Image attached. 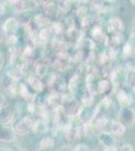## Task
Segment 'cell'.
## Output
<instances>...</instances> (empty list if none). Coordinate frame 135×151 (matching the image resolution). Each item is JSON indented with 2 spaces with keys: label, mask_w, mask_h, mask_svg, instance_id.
<instances>
[{
  "label": "cell",
  "mask_w": 135,
  "mask_h": 151,
  "mask_svg": "<svg viewBox=\"0 0 135 151\" xmlns=\"http://www.w3.org/2000/svg\"><path fill=\"white\" fill-rule=\"evenodd\" d=\"M33 120L28 116H25L23 118H20L19 120H17L15 124H14V131L16 134L19 135H25V134L29 133L30 131H32L33 127Z\"/></svg>",
  "instance_id": "6da1fadb"
},
{
  "label": "cell",
  "mask_w": 135,
  "mask_h": 151,
  "mask_svg": "<svg viewBox=\"0 0 135 151\" xmlns=\"http://www.w3.org/2000/svg\"><path fill=\"white\" fill-rule=\"evenodd\" d=\"M119 117L124 125H128V126L134 125L135 111L133 109L129 108V107H127V108H122L119 113Z\"/></svg>",
  "instance_id": "7a4b0ae2"
},
{
  "label": "cell",
  "mask_w": 135,
  "mask_h": 151,
  "mask_svg": "<svg viewBox=\"0 0 135 151\" xmlns=\"http://www.w3.org/2000/svg\"><path fill=\"white\" fill-rule=\"evenodd\" d=\"M16 133L13 128L7 125H0V141L12 142L15 140Z\"/></svg>",
  "instance_id": "3957f363"
},
{
  "label": "cell",
  "mask_w": 135,
  "mask_h": 151,
  "mask_svg": "<svg viewBox=\"0 0 135 151\" xmlns=\"http://www.w3.org/2000/svg\"><path fill=\"white\" fill-rule=\"evenodd\" d=\"M62 107L64 108V110L66 111V113H67L69 116L78 115V113H79V111L81 109L79 104L77 103V101H76V100H74V99H69V100L64 101Z\"/></svg>",
  "instance_id": "277c9868"
},
{
  "label": "cell",
  "mask_w": 135,
  "mask_h": 151,
  "mask_svg": "<svg viewBox=\"0 0 135 151\" xmlns=\"http://www.w3.org/2000/svg\"><path fill=\"white\" fill-rule=\"evenodd\" d=\"M56 122L61 127H69L70 126V116L66 113L63 107H58L56 111Z\"/></svg>",
  "instance_id": "5b68a950"
},
{
  "label": "cell",
  "mask_w": 135,
  "mask_h": 151,
  "mask_svg": "<svg viewBox=\"0 0 135 151\" xmlns=\"http://www.w3.org/2000/svg\"><path fill=\"white\" fill-rule=\"evenodd\" d=\"M108 130H109V133L122 136L126 132V127L123 123L119 122V121H110L108 123Z\"/></svg>",
  "instance_id": "8992f818"
},
{
  "label": "cell",
  "mask_w": 135,
  "mask_h": 151,
  "mask_svg": "<svg viewBox=\"0 0 135 151\" xmlns=\"http://www.w3.org/2000/svg\"><path fill=\"white\" fill-rule=\"evenodd\" d=\"M98 139H99L100 142H101L107 149L108 148H114L115 138L113 137L111 133L106 132V131H102V132L98 135Z\"/></svg>",
  "instance_id": "52a82bcc"
},
{
  "label": "cell",
  "mask_w": 135,
  "mask_h": 151,
  "mask_svg": "<svg viewBox=\"0 0 135 151\" xmlns=\"http://www.w3.org/2000/svg\"><path fill=\"white\" fill-rule=\"evenodd\" d=\"M107 28L109 32L114 33V35H118L123 29V23H122L121 19L117 17L111 18L107 24Z\"/></svg>",
  "instance_id": "ba28073f"
},
{
  "label": "cell",
  "mask_w": 135,
  "mask_h": 151,
  "mask_svg": "<svg viewBox=\"0 0 135 151\" xmlns=\"http://www.w3.org/2000/svg\"><path fill=\"white\" fill-rule=\"evenodd\" d=\"M13 111L10 107H4L0 109V123L3 125H7L13 120Z\"/></svg>",
  "instance_id": "9c48e42d"
},
{
  "label": "cell",
  "mask_w": 135,
  "mask_h": 151,
  "mask_svg": "<svg viewBox=\"0 0 135 151\" xmlns=\"http://www.w3.org/2000/svg\"><path fill=\"white\" fill-rule=\"evenodd\" d=\"M66 139H67L69 142H76L80 139L81 137V131L80 128L78 127H74V126H69L68 129L66 130Z\"/></svg>",
  "instance_id": "30bf717a"
},
{
  "label": "cell",
  "mask_w": 135,
  "mask_h": 151,
  "mask_svg": "<svg viewBox=\"0 0 135 151\" xmlns=\"http://www.w3.org/2000/svg\"><path fill=\"white\" fill-rule=\"evenodd\" d=\"M17 28H18V21L14 17L8 18L3 23V30L6 33H9L10 35H13V33L16 32Z\"/></svg>",
  "instance_id": "8fae6325"
},
{
  "label": "cell",
  "mask_w": 135,
  "mask_h": 151,
  "mask_svg": "<svg viewBox=\"0 0 135 151\" xmlns=\"http://www.w3.org/2000/svg\"><path fill=\"white\" fill-rule=\"evenodd\" d=\"M96 114V110L92 111L89 108V106L85 107V108H81L79 113H78V116L80 117V119L83 121L84 123H89L91 121V119L95 116Z\"/></svg>",
  "instance_id": "7c38bea8"
},
{
  "label": "cell",
  "mask_w": 135,
  "mask_h": 151,
  "mask_svg": "<svg viewBox=\"0 0 135 151\" xmlns=\"http://www.w3.org/2000/svg\"><path fill=\"white\" fill-rule=\"evenodd\" d=\"M117 99H118L120 105H121L123 108H127L129 107V105L132 103V99L126 92H124L123 90H120L117 93Z\"/></svg>",
  "instance_id": "4fadbf2b"
},
{
  "label": "cell",
  "mask_w": 135,
  "mask_h": 151,
  "mask_svg": "<svg viewBox=\"0 0 135 151\" xmlns=\"http://www.w3.org/2000/svg\"><path fill=\"white\" fill-rule=\"evenodd\" d=\"M28 87L30 89H32L34 92H40L43 88V85L40 78H38L36 76H33V77H30L28 79Z\"/></svg>",
  "instance_id": "5bb4252c"
},
{
  "label": "cell",
  "mask_w": 135,
  "mask_h": 151,
  "mask_svg": "<svg viewBox=\"0 0 135 151\" xmlns=\"http://www.w3.org/2000/svg\"><path fill=\"white\" fill-rule=\"evenodd\" d=\"M15 80H13L7 74H5L1 78V85L3 87V89L6 90V91H11L15 87Z\"/></svg>",
  "instance_id": "9a60e30c"
},
{
  "label": "cell",
  "mask_w": 135,
  "mask_h": 151,
  "mask_svg": "<svg viewBox=\"0 0 135 151\" xmlns=\"http://www.w3.org/2000/svg\"><path fill=\"white\" fill-rule=\"evenodd\" d=\"M7 75L9 76V77H11L13 80H19L21 77H22L23 75V72H22V69H21L20 67H17V65H13L12 68H9V70H7L6 73Z\"/></svg>",
  "instance_id": "2e32d148"
},
{
  "label": "cell",
  "mask_w": 135,
  "mask_h": 151,
  "mask_svg": "<svg viewBox=\"0 0 135 151\" xmlns=\"http://www.w3.org/2000/svg\"><path fill=\"white\" fill-rule=\"evenodd\" d=\"M48 130V124L43 120H38L33 123L32 131L34 133H45Z\"/></svg>",
  "instance_id": "e0dca14e"
},
{
  "label": "cell",
  "mask_w": 135,
  "mask_h": 151,
  "mask_svg": "<svg viewBox=\"0 0 135 151\" xmlns=\"http://www.w3.org/2000/svg\"><path fill=\"white\" fill-rule=\"evenodd\" d=\"M55 145V141H53V138L51 137H45L40 140V150H46L50 149L53 146Z\"/></svg>",
  "instance_id": "ac0fdd59"
},
{
  "label": "cell",
  "mask_w": 135,
  "mask_h": 151,
  "mask_svg": "<svg viewBox=\"0 0 135 151\" xmlns=\"http://www.w3.org/2000/svg\"><path fill=\"white\" fill-rule=\"evenodd\" d=\"M109 89H110V83L107 80H102L98 84V91L100 93H106Z\"/></svg>",
  "instance_id": "d6986e66"
},
{
  "label": "cell",
  "mask_w": 135,
  "mask_h": 151,
  "mask_svg": "<svg viewBox=\"0 0 135 151\" xmlns=\"http://www.w3.org/2000/svg\"><path fill=\"white\" fill-rule=\"evenodd\" d=\"M20 95L22 98L26 99V100H28V98H32V96L30 95L29 87H27L24 84H21V86H20Z\"/></svg>",
  "instance_id": "ffe728a7"
},
{
  "label": "cell",
  "mask_w": 135,
  "mask_h": 151,
  "mask_svg": "<svg viewBox=\"0 0 135 151\" xmlns=\"http://www.w3.org/2000/svg\"><path fill=\"white\" fill-rule=\"evenodd\" d=\"M56 5H58V8L63 12H68L71 7L70 2L68 1H58L56 2Z\"/></svg>",
  "instance_id": "44dd1931"
},
{
  "label": "cell",
  "mask_w": 135,
  "mask_h": 151,
  "mask_svg": "<svg viewBox=\"0 0 135 151\" xmlns=\"http://www.w3.org/2000/svg\"><path fill=\"white\" fill-rule=\"evenodd\" d=\"M14 6H15L16 10L19 11V12H22V10H24V8H25V2L24 1H14Z\"/></svg>",
  "instance_id": "7402d4cb"
},
{
  "label": "cell",
  "mask_w": 135,
  "mask_h": 151,
  "mask_svg": "<svg viewBox=\"0 0 135 151\" xmlns=\"http://www.w3.org/2000/svg\"><path fill=\"white\" fill-rule=\"evenodd\" d=\"M48 36H50V31H48V29L43 28L40 31V37L41 38V40H48Z\"/></svg>",
  "instance_id": "603a6c76"
},
{
  "label": "cell",
  "mask_w": 135,
  "mask_h": 151,
  "mask_svg": "<svg viewBox=\"0 0 135 151\" xmlns=\"http://www.w3.org/2000/svg\"><path fill=\"white\" fill-rule=\"evenodd\" d=\"M132 52V47L130 45H125L123 47V55L125 58H128Z\"/></svg>",
  "instance_id": "cb8c5ba5"
},
{
  "label": "cell",
  "mask_w": 135,
  "mask_h": 151,
  "mask_svg": "<svg viewBox=\"0 0 135 151\" xmlns=\"http://www.w3.org/2000/svg\"><path fill=\"white\" fill-rule=\"evenodd\" d=\"M92 35H94L95 38H98V37H100V36H102L101 29L99 27H95V29H93V31H92Z\"/></svg>",
  "instance_id": "d4e9b609"
},
{
  "label": "cell",
  "mask_w": 135,
  "mask_h": 151,
  "mask_svg": "<svg viewBox=\"0 0 135 151\" xmlns=\"http://www.w3.org/2000/svg\"><path fill=\"white\" fill-rule=\"evenodd\" d=\"M120 151H134L132 145L130 144H124L120 147Z\"/></svg>",
  "instance_id": "484cf974"
},
{
  "label": "cell",
  "mask_w": 135,
  "mask_h": 151,
  "mask_svg": "<svg viewBox=\"0 0 135 151\" xmlns=\"http://www.w3.org/2000/svg\"><path fill=\"white\" fill-rule=\"evenodd\" d=\"M4 102H5V97H4V95L0 92V108H1V106L4 104Z\"/></svg>",
  "instance_id": "4316f807"
},
{
  "label": "cell",
  "mask_w": 135,
  "mask_h": 151,
  "mask_svg": "<svg viewBox=\"0 0 135 151\" xmlns=\"http://www.w3.org/2000/svg\"><path fill=\"white\" fill-rule=\"evenodd\" d=\"M3 64H4V58H3V55L0 52V70L2 69V67H3Z\"/></svg>",
  "instance_id": "83f0119b"
},
{
  "label": "cell",
  "mask_w": 135,
  "mask_h": 151,
  "mask_svg": "<svg viewBox=\"0 0 135 151\" xmlns=\"http://www.w3.org/2000/svg\"><path fill=\"white\" fill-rule=\"evenodd\" d=\"M12 151H25V150H24L22 147H20V146H14Z\"/></svg>",
  "instance_id": "f1b7e54d"
},
{
  "label": "cell",
  "mask_w": 135,
  "mask_h": 151,
  "mask_svg": "<svg viewBox=\"0 0 135 151\" xmlns=\"http://www.w3.org/2000/svg\"><path fill=\"white\" fill-rule=\"evenodd\" d=\"M3 13H4V8H3V6L0 4V19H1L2 15H3Z\"/></svg>",
  "instance_id": "f546056e"
},
{
  "label": "cell",
  "mask_w": 135,
  "mask_h": 151,
  "mask_svg": "<svg viewBox=\"0 0 135 151\" xmlns=\"http://www.w3.org/2000/svg\"><path fill=\"white\" fill-rule=\"evenodd\" d=\"M0 151H10L8 147H4V146H1L0 147Z\"/></svg>",
  "instance_id": "4dcf8cb0"
},
{
  "label": "cell",
  "mask_w": 135,
  "mask_h": 151,
  "mask_svg": "<svg viewBox=\"0 0 135 151\" xmlns=\"http://www.w3.org/2000/svg\"><path fill=\"white\" fill-rule=\"evenodd\" d=\"M60 151H73V150H71L69 147H63Z\"/></svg>",
  "instance_id": "1f68e13d"
},
{
  "label": "cell",
  "mask_w": 135,
  "mask_h": 151,
  "mask_svg": "<svg viewBox=\"0 0 135 151\" xmlns=\"http://www.w3.org/2000/svg\"><path fill=\"white\" fill-rule=\"evenodd\" d=\"M132 35H133V37H135V26L133 28V31H132Z\"/></svg>",
  "instance_id": "d6a6232c"
},
{
  "label": "cell",
  "mask_w": 135,
  "mask_h": 151,
  "mask_svg": "<svg viewBox=\"0 0 135 151\" xmlns=\"http://www.w3.org/2000/svg\"><path fill=\"white\" fill-rule=\"evenodd\" d=\"M94 151H106V150H103V149H99V148H98V149H95Z\"/></svg>",
  "instance_id": "836d02e7"
},
{
  "label": "cell",
  "mask_w": 135,
  "mask_h": 151,
  "mask_svg": "<svg viewBox=\"0 0 135 151\" xmlns=\"http://www.w3.org/2000/svg\"><path fill=\"white\" fill-rule=\"evenodd\" d=\"M134 93H135V86H134Z\"/></svg>",
  "instance_id": "e575fe53"
}]
</instances>
